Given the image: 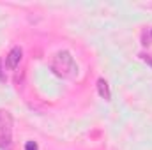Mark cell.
Listing matches in <instances>:
<instances>
[{
  "label": "cell",
  "instance_id": "obj_1",
  "mask_svg": "<svg viewBox=\"0 0 152 150\" xmlns=\"http://www.w3.org/2000/svg\"><path fill=\"white\" fill-rule=\"evenodd\" d=\"M50 67H51V71H53L55 74L60 76V78H75V76L78 74V66H76L75 58H73V55H71L69 51H66V50L58 51V53L53 57Z\"/></svg>",
  "mask_w": 152,
  "mask_h": 150
},
{
  "label": "cell",
  "instance_id": "obj_2",
  "mask_svg": "<svg viewBox=\"0 0 152 150\" xmlns=\"http://www.w3.org/2000/svg\"><path fill=\"white\" fill-rule=\"evenodd\" d=\"M12 143V117L5 110H0V149H9Z\"/></svg>",
  "mask_w": 152,
  "mask_h": 150
},
{
  "label": "cell",
  "instance_id": "obj_3",
  "mask_svg": "<svg viewBox=\"0 0 152 150\" xmlns=\"http://www.w3.org/2000/svg\"><path fill=\"white\" fill-rule=\"evenodd\" d=\"M21 57H23L21 48H20V46H14V48L7 53V57H5V66H7L9 69H16V67L20 66V62H21Z\"/></svg>",
  "mask_w": 152,
  "mask_h": 150
},
{
  "label": "cell",
  "instance_id": "obj_4",
  "mask_svg": "<svg viewBox=\"0 0 152 150\" xmlns=\"http://www.w3.org/2000/svg\"><path fill=\"white\" fill-rule=\"evenodd\" d=\"M97 92H99V95H101L104 101H110V99H112L110 87H108L106 79H103V78H99V79H97Z\"/></svg>",
  "mask_w": 152,
  "mask_h": 150
},
{
  "label": "cell",
  "instance_id": "obj_5",
  "mask_svg": "<svg viewBox=\"0 0 152 150\" xmlns=\"http://www.w3.org/2000/svg\"><path fill=\"white\" fill-rule=\"evenodd\" d=\"M25 150H39V147H37V143H36V141H27Z\"/></svg>",
  "mask_w": 152,
  "mask_h": 150
},
{
  "label": "cell",
  "instance_id": "obj_6",
  "mask_svg": "<svg viewBox=\"0 0 152 150\" xmlns=\"http://www.w3.org/2000/svg\"><path fill=\"white\" fill-rule=\"evenodd\" d=\"M140 57H142V60H145V62L152 67V55H140Z\"/></svg>",
  "mask_w": 152,
  "mask_h": 150
},
{
  "label": "cell",
  "instance_id": "obj_7",
  "mask_svg": "<svg viewBox=\"0 0 152 150\" xmlns=\"http://www.w3.org/2000/svg\"><path fill=\"white\" fill-rule=\"evenodd\" d=\"M0 81H5V76L2 73V58H0Z\"/></svg>",
  "mask_w": 152,
  "mask_h": 150
}]
</instances>
